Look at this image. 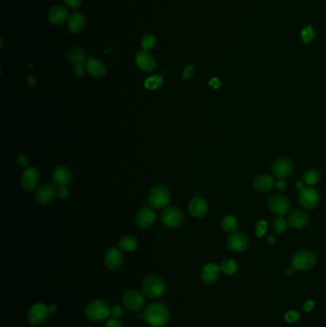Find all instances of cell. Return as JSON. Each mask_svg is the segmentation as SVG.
Returning a JSON list of instances; mask_svg holds the SVG:
<instances>
[{"mask_svg": "<svg viewBox=\"0 0 326 327\" xmlns=\"http://www.w3.org/2000/svg\"><path fill=\"white\" fill-rule=\"evenodd\" d=\"M320 178H321V174H320L319 171L316 170V169H309L303 173L302 182L306 186L312 187V186L317 185L319 183Z\"/></svg>", "mask_w": 326, "mask_h": 327, "instance_id": "27", "label": "cell"}, {"mask_svg": "<svg viewBox=\"0 0 326 327\" xmlns=\"http://www.w3.org/2000/svg\"><path fill=\"white\" fill-rule=\"evenodd\" d=\"M210 86H213V88H218L220 86V81L217 78H213L210 81Z\"/></svg>", "mask_w": 326, "mask_h": 327, "instance_id": "47", "label": "cell"}, {"mask_svg": "<svg viewBox=\"0 0 326 327\" xmlns=\"http://www.w3.org/2000/svg\"><path fill=\"white\" fill-rule=\"evenodd\" d=\"M275 185H276L275 178L268 173L260 174L256 176L253 181V188L258 192H269Z\"/></svg>", "mask_w": 326, "mask_h": 327, "instance_id": "23", "label": "cell"}, {"mask_svg": "<svg viewBox=\"0 0 326 327\" xmlns=\"http://www.w3.org/2000/svg\"><path fill=\"white\" fill-rule=\"evenodd\" d=\"M57 194L59 198L65 199V198L68 196V194H69L67 187H66V186H59V187L57 188Z\"/></svg>", "mask_w": 326, "mask_h": 327, "instance_id": "41", "label": "cell"}, {"mask_svg": "<svg viewBox=\"0 0 326 327\" xmlns=\"http://www.w3.org/2000/svg\"><path fill=\"white\" fill-rule=\"evenodd\" d=\"M273 230L277 235H281L287 230V221L283 216H277L273 221Z\"/></svg>", "mask_w": 326, "mask_h": 327, "instance_id": "32", "label": "cell"}, {"mask_svg": "<svg viewBox=\"0 0 326 327\" xmlns=\"http://www.w3.org/2000/svg\"><path fill=\"white\" fill-rule=\"evenodd\" d=\"M316 306V302L313 299H307L303 304V311L305 313H310L312 312Z\"/></svg>", "mask_w": 326, "mask_h": 327, "instance_id": "40", "label": "cell"}, {"mask_svg": "<svg viewBox=\"0 0 326 327\" xmlns=\"http://www.w3.org/2000/svg\"><path fill=\"white\" fill-rule=\"evenodd\" d=\"M163 85V77L160 75L150 76L144 83V86L149 90H157Z\"/></svg>", "mask_w": 326, "mask_h": 327, "instance_id": "31", "label": "cell"}, {"mask_svg": "<svg viewBox=\"0 0 326 327\" xmlns=\"http://www.w3.org/2000/svg\"><path fill=\"white\" fill-rule=\"evenodd\" d=\"M220 266L218 264L209 262L205 264L201 270L200 277L202 281L208 285H213L216 283L220 276Z\"/></svg>", "mask_w": 326, "mask_h": 327, "instance_id": "15", "label": "cell"}, {"mask_svg": "<svg viewBox=\"0 0 326 327\" xmlns=\"http://www.w3.org/2000/svg\"><path fill=\"white\" fill-rule=\"evenodd\" d=\"M228 248L234 253H242L248 249L250 241L247 235L240 232L231 234L227 240Z\"/></svg>", "mask_w": 326, "mask_h": 327, "instance_id": "11", "label": "cell"}, {"mask_svg": "<svg viewBox=\"0 0 326 327\" xmlns=\"http://www.w3.org/2000/svg\"><path fill=\"white\" fill-rule=\"evenodd\" d=\"M137 226L141 229H149L152 227L156 221V214L150 207L142 208L135 217Z\"/></svg>", "mask_w": 326, "mask_h": 327, "instance_id": "14", "label": "cell"}, {"mask_svg": "<svg viewBox=\"0 0 326 327\" xmlns=\"http://www.w3.org/2000/svg\"><path fill=\"white\" fill-rule=\"evenodd\" d=\"M310 222V216L303 210L295 209L291 212L288 216V223L291 227L295 229H302Z\"/></svg>", "mask_w": 326, "mask_h": 327, "instance_id": "19", "label": "cell"}, {"mask_svg": "<svg viewBox=\"0 0 326 327\" xmlns=\"http://www.w3.org/2000/svg\"><path fill=\"white\" fill-rule=\"evenodd\" d=\"M275 240H276V239H275L274 236H269V237H268V243H269V244H274Z\"/></svg>", "mask_w": 326, "mask_h": 327, "instance_id": "50", "label": "cell"}, {"mask_svg": "<svg viewBox=\"0 0 326 327\" xmlns=\"http://www.w3.org/2000/svg\"><path fill=\"white\" fill-rule=\"evenodd\" d=\"M286 187H287V183L284 179H277V181L276 182V188H277V191L283 192L284 190L286 189Z\"/></svg>", "mask_w": 326, "mask_h": 327, "instance_id": "45", "label": "cell"}, {"mask_svg": "<svg viewBox=\"0 0 326 327\" xmlns=\"http://www.w3.org/2000/svg\"><path fill=\"white\" fill-rule=\"evenodd\" d=\"M64 2H65L67 7L70 8V9H76L82 5L83 0H64Z\"/></svg>", "mask_w": 326, "mask_h": 327, "instance_id": "43", "label": "cell"}, {"mask_svg": "<svg viewBox=\"0 0 326 327\" xmlns=\"http://www.w3.org/2000/svg\"><path fill=\"white\" fill-rule=\"evenodd\" d=\"M300 37H301L302 43H305V44L312 43L313 40L315 39V37H316V32L313 28V26H311V25L305 26L304 28L302 29L301 33H300Z\"/></svg>", "mask_w": 326, "mask_h": 327, "instance_id": "33", "label": "cell"}, {"mask_svg": "<svg viewBox=\"0 0 326 327\" xmlns=\"http://www.w3.org/2000/svg\"><path fill=\"white\" fill-rule=\"evenodd\" d=\"M267 222L264 220L258 221L256 223V227H255V235L259 238L263 237L265 234H266V231H267Z\"/></svg>", "mask_w": 326, "mask_h": 327, "instance_id": "36", "label": "cell"}, {"mask_svg": "<svg viewBox=\"0 0 326 327\" xmlns=\"http://www.w3.org/2000/svg\"><path fill=\"white\" fill-rule=\"evenodd\" d=\"M124 263V255L120 248L112 247L108 249L105 256V265L108 270H119Z\"/></svg>", "mask_w": 326, "mask_h": 327, "instance_id": "13", "label": "cell"}, {"mask_svg": "<svg viewBox=\"0 0 326 327\" xmlns=\"http://www.w3.org/2000/svg\"><path fill=\"white\" fill-rule=\"evenodd\" d=\"M111 308L106 300L93 299L85 306V317L94 322H101L110 317Z\"/></svg>", "mask_w": 326, "mask_h": 327, "instance_id": "2", "label": "cell"}, {"mask_svg": "<svg viewBox=\"0 0 326 327\" xmlns=\"http://www.w3.org/2000/svg\"><path fill=\"white\" fill-rule=\"evenodd\" d=\"M85 68L84 64H77L75 65V68H74V72H75V75L77 77H84L85 75Z\"/></svg>", "mask_w": 326, "mask_h": 327, "instance_id": "42", "label": "cell"}, {"mask_svg": "<svg viewBox=\"0 0 326 327\" xmlns=\"http://www.w3.org/2000/svg\"><path fill=\"white\" fill-rule=\"evenodd\" d=\"M183 221V214L176 207H167L162 214V222L166 227L177 228Z\"/></svg>", "mask_w": 326, "mask_h": 327, "instance_id": "12", "label": "cell"}, {"mask_svg": "<svg viewBox=\"0 0 326 327\" xmlns=\"http://www.w3.org/2000/svg\"><path fill=\"white\" fill-rule=\"evenodd\" d=\"M49 311L50 314H56L57 312V306L56 304H50Z\"/></svg>", "mask_w": 326, "mask_h": 327, "instance_id": "48", "label": "cell"}, {"mask_svg": "<svg viewBox=\"0 0 326 327\" xmlns=\"http://www.w3.org/2000/svg\"><path fill=\"white\" fill-rule=\"evenodd\" d=\"M28 85L31 88H35L36 86V80L33 75H28Z\"/></svg>", "mask_w": 326, "mask_h": 327, "instance_id": "46", "label": "cell"}, {"mask_svg": "<svg viewBox=\"0 0 326 327\" xmlns=\"http://www.w3.org/2000/svg\"><path fill=\"white\" fill-rule=\"evenodd\" d=\"M219 266L221 272L227 276H233L238 270V263L233 258L223 259Z\"/></svg>", "mask_w": 326, "mask_h": 327, "instance_id": "28", "label": "cell"}, {"mask_svg": "<svg viewBox=\"0 0 326 327\" xmlns=\"http://www.w3.org/2000/svg\"><path fill=\"white\" fill-rule=\"evenodd\" d=\"M220 226L225 233L233 234L239 227V222L234 215H226L221 219Z\"/></svg>", "mask_w": 326, "mask_h": 327, "instance_id": "26", "label": "cell"}, {"mask_svg": "<svg viewBox=\"0 0 326 327\" xmlns=\"http://www.w3.org/2000/svg\"><path fill=\"white\" fill-rule=\"evenodd\" d=\"M300 319V314L295 310H289L284 314V320L287 323H295Z\"/></svg>", "mask_w": 326, "mask_h": 327, "instance_id": "35", "label": "cell"}, {"mask_svg": "<svg viewBox=\"0 0 326 327\" xmlns=\"http://www.w3.org/2000/svg\"><path fill=\"white\" fill-rule=\"evenodd\" d=\"M294 271H295V269H294L293 267H290V268H288V269L286 270L285 273H286V275H287V276H292V275L294 274Z\"/></svg>", "mask_w": 326, "mask_h": 327, "instance_id": "49", "label": "cell"}, {"mask_svg": "<svg viewBox=\"0 0 326 327\" xmlns=\"http://www.w3.org/2000/svg\"><path fill=\"white\" fill-rule=\"evenodd\" d=\"M57 190L54 184L46 183L39 187L35 193V199L39 204H48L55 198Z\"/></svg>", "mask_w": 326, "mask_h": 327, "instance_id": "18", "label": "cell"}, {"mask_svg": "<svg viewBox=\"0 0 326 327\" xmlns=\"http://www.w3.org/2000/svg\"><path fill=\"white\" fill-rule=\"evenodd\" d=\"M124 306L131 312H138L146 305L144 295L137 290H128L121 298Z\"/></svg>", "mask_w": 326, "mask_h": 327, "instance_id": "8", "label": "cell"}, {"mask_svg": "<svg viewBox=\"0 0 326 327\" xmlns=\"http://www.w3.org/2000/svg\"><path fill=\"white\" fill-rule=\"evenodd\" d=\"M298 201L306 210H313L319 204V193L313 187L305 185L304 188L299 191Z\"/></svg>", "mask_w": 326, "mask_h": 327, "instance_id": "10", "label": "cell"}, {"mask_svg": "<svg viewBox=\"0 0 326 327\" xmlns=\"http://www.w3.org/2000/svg\"><path fill=\"white\" fill-rule=\"evenodd\" d=\"M85 26V15L80 13H74L67 21V27L72 34H78L82 32Z\"/></svg>", "mask_w": 326, "mask_h": 327, "instance_id": "25", "label": "cell"}, {"mask_svg": "<svg viewBox=\"0 0 326 327\" xmlns=\"http://www.w3.org/2000/svg\"><path fill=\"white\" fill-rule=\"evenodd\" d=\"M105 327H124V325H123V323H121L120 320L110 318V319L106 322Z\"/></svg>", "mask_w": 326, "mask_h": 327, "instance_id": "44", "label": "cell"}, {"mask_svg": "<svg viewBox=\"0 0 326 327\" xmlns=\"http://www.w3.org/2000/svg\"><path fill=\"white\" fill-rule=\"evenodd\" d=\"M47 18L51 24L60 25L68 21V11L63 5H55L50 9Z\"/></svg>", "mask_w": 326, "mask_h": 327, "instance_id": "20", "label": "cell"}, {"mask_svg": "<svg viewBox=\"0 0 326 327\" xmlns=\"http://www.w3.org/2000/svg\"><path fill=\"white\" fill-rule=\"evenodd\" d=\"M294 170L293 162L291 159L287 157H281L277 158L275 160L272 166H271V171L274 175V177L277 179H284L290 176Z\"/></svg>", "mask_w": 326, "mask_h": 327, "instance_id": "9", "label": "cell"}, {"mask_svg": "<svg viewBox=\"0 0 326 327\" xmlns=\"http://www.w3.org/2000/svg\"><path fill=\"white\" fill-rule=\"evenodd\" d=\"M135 60L137 66L145 72H152L156 68V60L149 51H139L136 56Z\"/></svg>", "mask_w": 326, "mask_h": 327, "instance_id": "17", "label": "cell"}, {"mask_svg": "<svg viewBox=\"0 0 326 327\" xmlns=\"http://www.w3.org/2000/svg\"><path fill=\"white\" fill-rule=\"evenodd\" d=\"M209 210L208 203L204 198L196 196L190 201L189 204V212L192 216L195 218L204 217Z\"/></svg>", "mask_w": 326, "mask_h": 327, "instance_id": "22", "label": "cell"}, {"mask_svg": "<svg viewBox=\"0 0 326 327\" xmlns=\"http://www.w3.org/2000/svg\"><path fill=\"white\" fill-rule=\"evenodd\" d=\"M194 74V66L192 64H188L186 67H185L184 71L182 74V78L186 80L188 78H192Z\"/></svg>", "mask_w": 326, "mask_h": 327, "instance_id": "38", "label": "cell"}, {"mask_svg": "<svg viewBox=\"0 0 326 327\" xmlns=\"http://www.w3.org/2000/svg\"><path fill=\"white\" fill-rule=\"evenodd\" d=\"M85 67L88 74L93 78H104L107 74L106 65L95 57H89L85 63Z\"/></svg>", "mask_w": 326, "mask_h": 327, "instance_id": "21", "label": "cell"}, {"mask_svg": "<svg viewBox=\"0 0 326 327\" xmlns=\"http://www.w3.org/2000/svg\"><path fill=\"white\" fill-rule=\"evenodd\" d=\"M170 309L163 302H153L146 307L142 317L152 327H164L170 320Z\"/></svg>", "mask_w": 326, "mask_h": 327, "instance_id": "1", "label": "cell"}, {"mask_svg": "<svg viewBox=\"0 0 326 327\" xmlns=\"http://www.w3.org/2000/svg\"><path fill=\"white\" fill-rule=\"evenodd\" d=\"M124 311H123V307L121 305H115L111 307V312H110V317L112 319H117L119 320L123 316Z\"/></svg>", "mask_w": 326, "mask_h": 327, "instance_id": "37", "label": "cell"}, {"mask_svg": "<svg viewBox=\"0 0 326 327\" xmlns=\"http://www.w3.org/2000/svg\"><path fill=\"white\" fill-rule=\"evenodd\" d=\"M144 295L150 299H160L167 290L166 282L162 277L155 274L145 277L142 283Z\"/></svg>", "mask_w": 326, "mask_h": 327, "instance_id": "3", "label": "cell"}, {"mask_svg": "<svg viewBox=\"0 0 326 327\" xmlns=\"http://www.w3.org/2000/svg\"><path fill=\"white\" fill-rule=\"evenodd\" d=\"M138 241L133 235H126L119 241V248L124 252H132L137 248Z\"/></svg>", "mask_w": 326, "mask_h": 327, "instance_id": "30", "label": "cell"}, {"mask_svg": "<svg viewBox=\"0 0 326 327\" xmlns=\"http://www.w3.org/2000/svg\"><path fill=\"white\" fill-rule=\"evenodd\" d=\"M16 163L21 168H26L29 163L28 156L25 154H21L16 159Z\"/></svg>", "mask_w": 326, "mask_h": 327, "instance_id": "39", "label": "cell"}, {"mask_svg": "<svg viewBox=\"0 0 326 327\" xmlns=\"http://www.w3.org/2000/svg\"><path fill=\"white\" fill-rule=\"evenodd\" d=\"M170 201V192L164 186H155L149 194V205L157 210L167 208Z\"/></svg>", "mask_w": 326, "mask_h": 327, "instance_id": "5", "label": "cell"}, {"mask_svg": "<svg viewBox=\"0 0 326 327\" xmlns=\"http://www.w3.org/2000/svg\"><path fill=\"white\" fill-rule=\"evenodd\" d=\"M68 60L70 62V64H73L74 66L77 64H84L86 63V56H85V52L80 49V48H74L72 49L67 56Z\"/></svg>", "mask_w": 326, "mask_h": 327, "instance_id": "29", "label": "cell"}, {"mask_svg": "<svg viewBox=\"0 0 326 327\" xmlns=\"http://www.w3.org/2000/svg\"><path fill=\"white\" fill-rule=\"evenodd\" d=\"M141 43H142L144 50H152V49H154L155 46H156V37L153 36V35H150V34L145 35V36H142V39H141Z\"/></svg>", "mask_w": 326, "mask_h": 327, "instance_id": "34", "label": "cell"}, {"mask_svg": "<svg viewBox=\"0 0 326 327\" xmlns=\"http://www.w3.org/2000/svg\"><path fill=\"white\" fill-rule=\"evenodd\" d=\"M317 262V256L312 251L302 250L297 252L291 260L292 267L296 271L311 270Z\"/></svg>", "mask_w": 326, "mask_h": 327, "instance_id": "4", "label": "cell"}, {"mask_svg": "<svg viewBox=\"0 0 326 327\" xmlns=\"http://www.w3.org/2000/svg\"><path fill=\"white\" fill-rule=\"evenodd\" d=\"M39 180V173L36 168L29 167L25 171H23L22 176V188L27 191L32 192L36 190Z\"/></svg>", "mask_w": 326, "mask_h": 327, "instance_id": "16", "label": "cell"}, {"mask_svg": "<svg viewBox=\"0 0 326 327\" xmlns=\"http://www.w3.org/2000/svg\"><path fill=\"white\" fill-rule=\"evenodd\" d=\"M50 315L49 306L43 302H36L29 308L27 320L31 325L36 326L47 320Z\"/></svg>", "mask_w": 326, "mask_h": 327, "instance_id": "6", "label": "cell"}, {"mask_svg": "<svg viewBox=\"0 0 326 327\" xmlns=\"http://www.w3.org/2000/svg\"><path fill=\"white\" fill-rule=\"evenodd\" d=\"M271 213L277 216H284L290 212L291 202L282 194H273L267 201Z\"/></svg>", "mask_w": 326, "mask_h": 327, "instance_id": "7", "label": "cell"}, {"mask_svg": "<svg viewBox=\"0 0 326 327\" xmlns=\"http://www.w3.org/2000/svg\"><path fill=\"white\" fill-rule=\"evenodd\" d=\"M72 173L69 168L60 166L55 169L52 173V179L56 185L66 186L71 181Z\"/></svg>", "mask_w": 326, "mask_h": 327, "instance_id": "24", "label": "cell"}]
</instances>
